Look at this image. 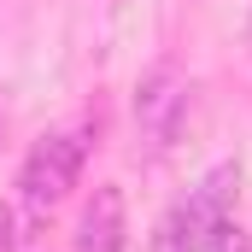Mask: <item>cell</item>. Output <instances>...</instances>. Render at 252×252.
<instances>
[{
	"instance_id": "obj_3",
	"label": "cell",
	"mask_w": 252,
	"mask_h": 252,
	"mask_svg": "<svg viewBox=\"0 0 252 252\" xmlns=\"http://www.w3.org/2000/svg\"><path fill=\"white\" fill-rule=\"evenodd\" d=\"M188 76L182 70H170V64H158L141 88H135V124H141V141L158 153V147H170V135L182 124V112H188Z\"/></svg>"
},
{
	"instance_id": "obj_2",
	"label": "cell",
	"mask_w": 252,
	"mask_h": 252,
	"mask_svg": "<svg viewBox=\"0 0 252 252\" xmlns=\"http://www.w3.org/2000/svg\"><path fill=\"white\" fill-rule=\"evenodd\" d=\"M88 147H94V124L53 129V135H41V141L30 147V158H24V170H18V193H24V205H30L35 217H47L53 205L70 199L82 164H88Z\"/></svg>"
},
{
	"instance_id": "obj_6",
	"label": "cell",
	"mask_w": 252,
	"mask_h": 252,
	"mask_svg": "<svg viewBox=\"0 0 252 252\" xmlns=\"http://www.w3.org/2000/svg\"><path fill=\"white\" fill-rule=\"evenodd\" d=\"M223 252H247V241H241V229H223V241H217Z\"/></svg>"
},
{
	"instance_id": "obj_5",
	"label": "cell",
	"mask_w": 252,
	"mask_h": 252,
	"mask_svg": "<svg viewBox=\"0 0 252 252\" xmlns=\"http://www.w3.org/2000/svg\"><path fill=\"white\" fill-rule=\"evenodd\" d=\"M0 252H12V211L0 205Z\"/></svg>"
},
{
	"instance_id": "obj_1",
	"label": "cell",
	"mask_w": 252,
	"mask_h": 252,
	"mask_svg": "<svg viewBox=\"0 0 252 252\" xmlns=\"http://www.w3.org/2000/svg\"><path fill=\"white\" fill-rule=\"evenodd\" d=\"M241 199V164H211L153 229V252H211Z\"/></svg>"
},
{
	"instance_id": "obj_4",
	"label": "cell",
	"mask_w": 252,
	"mask_h": 252,
	"mask_svg": "<svg viewBox=\"0 0 252 252\" xmlns=\"http://www.w3.org/2000/svg\"><path fill=\"white\" fill-rule=\"evenodd\" d=\"M129 217H124V188H94V199L82 205V223H76V252H124Z\"/></svg>"
}]
</instances>
